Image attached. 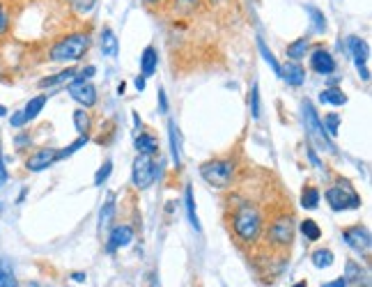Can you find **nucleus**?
Instances as JSON below:
<instances>
[{
    "label": "nucleus",
    "instance_id": "864d4df0",
    "mask_svg": "<svg viewBox=\"0 0 372 287\" xmlns=\"http://www.w3.org/2000/svg\"><path fill=\"white\" fill-rule=\"evenodd\" d=\"M0 209H3V207H0Z\"/></svg>",
    "mask_w": 372,
    "mask_h": 287
},
{
    "label": "nucleus",
    "instance_id": "f257e3e1",
    "mask_svg": "<svg viewBox=\"0 0 372 287\" xmlns=\"http://www.w3.org/2000/svg\"><path fill=\"white\" fill-rule=\"evenodd\" d=\"M262 230H265V218H262V211L258 209V204H253L251 200L237 202V207L232 211L234 237H237L241 244H255L262 237Z\"/></svg>",
    "mask_w": 372,
    "mask_h": 287
},
{
    "label": "nucleus",
    "instance_id": "f03ea898",
    "mask_svg": "<svg viewBox=\"0 0 372 287\" xmlns=\"http://www.w3.org/2000/svg\"><path fill=\"white\" fill-rule=\"evenodd\" d=\"M90 44H92L90 32H83V30L69 32V35L60 37L58 42L51 46L48 60H51V63H60V65H74L85 58V53L90 51Z\"/></svg>",
    "mask_w": 372,
    "mask_h": 287
},
{
    "label": "nucleus",
    "instance_id": "9d476101",
    "mask_svg": "<svg viewBox=\"0 0 372 287\" xmlns=\"http://www.w3.org/2000/svg\"><path fill=\"white\" fill-rule=\"evenodd\" d=\"M347 46L351 51V56H354V63H356V70L361 74L363 81L370 78V70H368V58H370V46L365 39L361 37H349L347 39Z\"/></svg>",
    "mask_w": 372,
    "mask_h": 287
},
{
    "label": "nucleus",
    "instance_id": "412c9836",
    "mask_svg": "<svg viewBox=\"0 0 372 287\" xmlns=\"http://www.w3.org/2000/svg\"><path fill=\"white\" fill-rule=\"evenodd\" d=\"M184 204H186V214H189V223L193 225V230L200 232V221H198V211H196V198H193V189L186 187V193H184Z\"/></svg>",
    "mask_w": 372,
    "mask_h": 287
},
{
    "label": "nucleus",
    "instance_id": "ea45409f",
    "mask_svg": "<svg viewBox=\"0 0 372 287\" xmlns=\"http://www.w3.org/2000/svg\"><path fill=\"white\" fill-rule=\"evenodd\" d=\"M10 125L14 127V129H21V127H25L28 125V120H25V115H23V111H19V113H14L12 118H10Z\"/></svg>",
    "mask_w": 372,
    "mask_h": 287
},
{
    "label": "nucleus",
    "instance_id": "603ef678",
    "mask_svg": "<svg viewBox=\"0 0 372 287\" xmlns=\"http://www.w3.org/2000/svg\"><path fill=\"white\" fill-rule=\"evenodd\" d=\"M294 287H306V283H296Z\"/></svg>",
    "mask_w": 372,
    "mask_h": 287
},
{
    "label": "nucleus",
    "instance_id": "1a4fd4ad",
    "mask_svg": "<svg viewBox=\"0 0 372 287\" xmlns=\"http://www.w3.org/2000/svg\"><path fill=\"white\" fill-rule=\"evenodd\" d=\"M342 239H344V244L356 253H368L372 246L370 230L365 228V225H351V228H344Z\"/></svg>",
    "mask_w": 372,
    "mask_h": 287
},
{
    "label": "nucleus",
    "instance_id": "72a5a7b5",
    "mask_svg": "<svg viewBox=\"0 0 372 287\" xmlns=\"http://www.w3.org/2000/svg\"><path fill=\"white\" fill-rule=\"evenodd\" d=\"M322 127H324V131H327V136H338V129H340V115L338 113H329V115H324V120H322Z\"/></svg>",
    "mask_w": 372,
    "mask_h": 287
},
{
    "label": "nucleus",
    "instance_id": "49530a36",
    "mask_svg": "<svg viewBox=\"0 0 372 287\" xmlns=\"http://www.w3.org/2000/svg\"><path fill=\"white\" fill-rule=\"evenodd\" d=\"M324 287H347V280L338 278V280H333V283H329V285H324Z\"/></svg>",
    "mask_w": 372,
    "mask_h": 287
},
{
    "label": "nucleus",
    "instance_id": "bb28decb",
    "mask_svg": "<svg viewBox=\"0 0 372 287\" xmlns=\"http://www.w3.org/2000/svg\"><path fill=\"white\" fill-rule=\"evenodd\" d=\"M0 287H19V280L14 276L12 264L5 257H0Z\"/></svg>",
    "mask_w": 372,
    "mask_h": 287
},
{
    "label": "nucleus",
    "instance_id": "a211bd4d",
    "mask_svg": "<svg viewBox=\"0 0 372 287\" xmlns=\"http://www.w3.org/2000/svg\"><path fill=\"white\" fill-rule=\"evenodd\" d=\"M136 152L138 154H145V156H154L158 152V140H156V136H152L147 131H141L136 136Z\"/></svg>",
    "mask_w": 372,
    "mask_h": 287
},
{
    "label": "nucleus",
    "instance_id": "e433bc0d",
    "mask_svg": "<svg viewBox=\"0 0 372 287\" xmlns=\"http://www.w3.org/2000/svg\"><path fill=\"white\" fill-rule=\"evenodd\" d=\"M10 25H12L10 10H7V5L0 0V37H5L7 32H10Z\"/></svg>",
    "mask_w": 372,
    "mask_h": 287
},
{
    "label": "nucleus",
    "instance_id": "7c9ffc66",
    "mask_svg": "<svg viewBox=\"0 0 372 287\" xmlns=\"http://www.w3.org/2000/svg\"><path fill=\"white\" fill-rule=\"evenodd\" d=\"M301 204L306 209H317V204H320V191L315 187H306L301 193Z\"/></svg>",
    "mask_w": 372,
    "mask_h": 287
},
{
    "label": "nucleus",
    "instance_id": "473e14b6",
    "mask_svg": "<svg viewBox=\"0 0 372 287\" xmlns=\"http://www.w3.org/2000/svg\"><path fill=\"white\" fill-rule=\"evenodd\" d=\"M301 232H303V237H306L308 242H317V239L322 237L320 225H317L313 218H306V221H301Z\"/></svg>",
    "mask_w": 372,
    "mask_h": 287
},
{
    "label": "nucleus",
    "instance_id": "3c124183",
    "mask_svg": "<svg viewBox=\"0 0 372 287\" xmlns=\"http://www.w3.org/2000/svg\"><path fill=\"white\" fill-rule=\"evenodd\" d=\"M5 115H7V108L0 104V118H5Z\"/></svg>",
    "mask_w": 372,
    "mask_h": 287
},
{
    "label": "nucleus",
    "instance_id": "6e6552de",
    "mask_svg": "<svg viewBox=\"0 0 372 287\" xmlns=\"http://www.w3.org/2000/svg\"><path fill=\"white\" fill-rule=\"evenodd\" d=\"M67 92L81 108H92L96 104V99H99L96 97V87L90 83V81H83V78H74L72 83H69Z\"/></svg>",
    "mask_w": 372,
    "mask_h": 287
},
{
    "label": "nucleus",
    "instance_id": "8fccbe9b",
    "mask_svg": "<svg viewBox=\"0 0 372 287\" xmlns=\"http://www.w3.org/2000/svg\"><path fill=\"white\" fill-rule=\"evenodd\" d=\"M124 90H127V85H124V83L117 85V94H124Z\"/></svg>",
    "mask_w": 372,
    "mask_h": 287
},
{
    "label": "nucleus",
    "instance_id": "39448f33",
    "mask_svg": "<svg viewBox=\"0 0 372 287\" xmlns=\"http://www.w3.org/2000/svg\"><path fill=\"white\" fill-rule=\"evenodd\" d=\"M158 173H161V166L152 156L138 154L134 159V166H131V182H134L136 189L145 191L156 182Z\"/></svg>",
    "mask_w": 372,
    "mask_h": 287
},
{
    "label": "nucleus",
    "instance_id": "f8f14e48",
    "mask_svg": "<svg viewBox=\"0 0 372 287\" xmlns=\"http://www.w3.org/2000/svg\"><path fill=\"white\" fill-rule=\"evenodd\" d=\"M335 60L333 56L327 51V49H315L310 53V70L315 74H320V76H329V74L335 72Z\"/></svg>",
    "mask_w": 372,
    "mask_h": 287
},
{
    "label": "nucleus",
    "instance_id": "a18cd8bd",
    "mask_svg": "<svg viewBox=\"0 0 372 287\" xmlns=\"http://www.w3.org/2000/svg\"><path fill=\"white\" fill-rule=\"evenodd\" d=\"M145 81H147V78H143V76H138V78L134 81V85H136V90H138V92H143V90H145Z\"/></svg>",
    "mask_w": 372,
    "mask_h": 287
},
{
    "label": "nucleus",
    "instance_id": "c9c22d12",
    "mask_svg": "<svg viewBox=\"0 0 372 287\" xmlns=\"http://www.w3.org/2000/svg\"><path fill=\"white\" fill-rule=\"evenodd\" d=\"M172 5H175V10L182 12V14H191V12H196L200 5H203V0H172Z\"/></svg>",
    "mask_w": 372,
    "mask_h": 287
},
{
    "label": "nucleus",
    "instance_id": "dca6fc26",
    "mask_svg": "<svg viewBox=\"0 0 372 287\" xmlns=\"http://www.w3.org/2000/svg\"><path fill=\"white\" fill-rule=\"evenodd\" d=\"M76 72L74 67H67V70H62V72H58V74H53V76H44L39 81V87L41 90H46V87H58V85H65V83H72V81L76 78Z\"/></svg>",
    "mask_w": 372,
    "mask_h": 287
},
{
    "label": "nucleus",
    "instance_id": "37998d69",
    "mask_svg": "<svg viewBox=\"0 0 372 287\" xmlns=\"http://www.w3.org/2000/svg\"><path fill=\"white\" fill-rule=\"evenodd\" d=\"M7 182V168H5V161H3V152H0V187Z\"/></svg>",
    "mask_w": 372,
    "mask_h": 287
},
{
    "label": "nucleus",
    "instance_id": "ddd939ff",
    "mask_svg": "<svg viewBox=\"0 0 372 287\" xmlns=\"http://www.w3.org/2000/svg\"><path fill=\"white\" fill-rule=\"evenodd\" d=\"M134 237H136V230L131 228L129 223L115 225V228L110 230V237H108V251L113 253L117 248H127V246L134 242Z\"/></svg>",
    "mask_w": 372,
    "mask_h": 287
},
{
    "label": "nucleus",
    "instance_id": "6ab92c4d",
    "mask_svg": "<svg viewBox=\"0 0 372 287\" xmlns=\"http://www.w3.org/2000/svg\"><path fill=\"white\" fill-rule=\"evenodd\" d=\"M168 138H170L172 163L179 168V166H182V136H179V129H177L175 122H168Z\"/></svg>",
    "mask_w": 372,
    "mask_h": 287
},
{
    "label": "nucleus",
    "instance_id": "4468645a",
    "mask_svg": "<svg viewBox=\"0 0 372 287\" xmlns=\"http://www.w3.org/2000/svg\"><path fill=\"white\" fill-rule=\"evenodd\" d=\"M280 78H285L289 85H294V87H299L306 83V70L299 65V63H294V60H289V63L285 67H280Z\"/></svg>",
    "mask_w": 372,
    "mask_h": 287
},
{
    "label": "nucleus",
    "instance_id": "9b49d317",
    "mask_svg": "<svg viewBox=\"0 0 372 287\" xmlns=\"http://www.w3.org/2000/svg\"><path fill=\"white\" fill-rule=\"evenodd\" d=\"M55 161H58V149L41 147L25 159V170L28 173H41V170H46L48 166H53Z\"/></svg>",
    "mask_w": 372,
    "mask_h": 287
},
{
    "label": "nucleus",
    "instance_id": "09e8293b",
    "mask_svg": "<svg viewBox=\"0 0 372 287\" xmlns=\"http://www.w3.org/2000/svg\"><path fill=\"white\" fill-rule=\"evenodd\" d=\"M145 5H161V3H165V0H143Z\"/></svg>",
    "mask_w": 372,
    "mask_h": 287
},
{
    "label": "nucleus",
    "instance_id": "0eeeda50",
    "mask_svg": "<svg viewBox=\"0 0 372 287\" xmlns=\"http://www.w3.org/2000/svg\"><path fill=\"white\" fill-rule=\"evenodd\" d=\"M327 202L333 211H344V209H358L361 207V195L349 187L347 182H342V187H331L327 189Z\"/></svg>",
    "mask_w": 372,
    "mask_h": 287
},
{
    "label": "nucleus",
    "instance_id": "4c0bfd02",
    "mask_svg": "<svg viewBox=\"0 0 372 287\" xmlns=\"http://www.w3.org/2000/svg\"><path fill=\"white\" fill-rule=\"evenodd\" d=\"M251 115H253V120H260V87H258V83H253V87H251Z\"/></svg>",
    "mask_w": 372,
    "mask_h": 287
},
{
    "label": "nucleus",
    "instance_id": "79ce46f5",
    "mask_svg": "<svg viewBox=\"0 0 372 287\" xmlns=\"http://www.w3.org/2000/svg\"><path fill=\"white\" fill-rule=\"evenodd\" d=\"M158 106H161V113H168V97H165L163 87H158Z\"/></svg>",
    "mask_w": 372,
    "mask_h": 287
},
{
    "label": "nucleus",
    "instance_id": "a19ab883",
    "mask_svg": "<svg viewBox=\"0 0 372 287\" xmlns=\"http://www.w3.org/2000/svg\"><path fill=\"white\" fill-rule=\"evenodd\" d=\"M94 65H87L85 67V70H81L79 74H76V78H83V81H90V78H92L94 76Z\"/></svg>",
    "mask_w": 372,
    "mask_h": 287
},
{
    "label": "nucleus",
    "instance_id": "de8ad7c7",
    "mask_svg": "<svg viewBox=\"0 0 372 287\" xmlns=\"http://www.w3.org/2000/svg\"><path fill=\"white\" fill-rule=\"evenodd\" d=\"M72 278L76 280V283H83V280H85V273H81V271H79V273H74Z\"/></svg>",
    "mask_w": 372,
    "mask_h": 287
},
{
    "label": "nucleus",
    "instance_id": "393cba45",
    "mask_svg": "<svg viewBox=\"0 0 372 287\" xmlns=\"http://www.w3.org/2000/svg\"><path fill=\"white\" fill-rule=\"evenodd\" d=\"M46 94H37V97H32L30 101L25 104V108H23V115H25V120L30 122V120H34L37 115L41 113V108L46 106Z\"/></svg>",
    "mask_w": 372,
    "mask_h": 287
},
{
    "label": "nucleus",
    "instance_id": "b1692460",
    "mask_svg": "<svg viewBox=\"0 0 372 287\" xmlns=\"http://www.w3.org/2000/svg\"><path fill=\"white\" fill-rule=\"evenodd\" d=\"M74 127L81 136H87V131L92 129V118H90L87 108H79V111H74Z\"/></svg>",
    "mask_w": 372,
    "mask_h": 287
},
{
    "label": "nucleus",
    "instance_id": "2f4dec72",
    "mask_svg": "<svg viewBox=\"0 0 372 287\" xmlns=\"http://www.w3.org/2000/svg\"><path fill=\"white\" fill-rule=\"evenodd\" d=\"M313 264L317 266V269H329L331 264H333V253H331L329 248H320L313 253Z\"/></svg>",
    "mask_w": 372,
    "mask_h": 287
},
{
    "label": "nucleus",
    "instance_id": "c03bdc74",
    "mask_svg": "<svg viewBox=\"0 0 372 287\" xmlns=\"http://www.w3.org/2000/svg\"><path fill=\"white\" fill-rule=\"evenodd\" d=\"M308 159H310V163H313L315 168H322V161L317 159V154H315V149H308Z\"/></svg>",
    "mask_w": 372,
    "mask_h": 287
},
{
    "label": "nucleus",
    "instance_id": "f704fd0d",
    "mask_svg": "<svg viewBox=\"0 0 372 287\" xmlns=\"http://www.w3.org/2000/svg\"><path fill=\"white\" fill-rule=\"evenodd\" d=\"M85 145H87V136H79V138H76L69 147L60 149V152H58V159H67V156H72L74 152H79V149H81V147H85Z\"/></svg>",
    "mask_w": 372,
    "mask_h": 287
},
{
    "label": "nucleus",
    "instance_id": "423d86ee",
    "mask_svg": "<svg viewBox=\"0 0 372 287\" xmlns=\"http://www.w3.org/2000/svg\"><path fill=\"white\" fill-rule=\"evenodd\" d=\"M301 106H303V122H306V131H308V136H310V140H315L317 145H320L322 149H327V152L335 154V147H333V142L329 140L327 131H324V127H322V120L317 118V111H315V106L310 104L308 99L303 101Z\"/></svg>",
    "mask_w": 372,
    "mask_h": 287
},
{
    "label": "nucleus",
    "instance_id": "20e7f679",
    "mask_svg": "<svg viewBox=\"0 0 372 287\" xmlns=\"http://www.w3.org/2000/svg\"><path fill=\"white\" fill-rule=\"evenodd\" d=\"M269 246H273L276 251H287L292 246L294 239V218L292 214H278L273 216L271 225L267 228Z\"/></svg>",
    "mask_w": 372,
    "mask_h": 287
},
{
    "label": "nucleus",
    "instance_id": "4be33fe9",
    "mask_svg": "<svg viewBox=\"0 0 372 287\" xmlns=\"http://www.w3.org/2000/svg\"><path fill=\"white\" fill-rule=\"evenodd\" d=\"M320 101L322 104H331V106H344L347 104V94L338 87H327L324 92H320Z\"/></svg>",
    "mask_w": 372,
    "mask_h": 287
},
{
    "label": "nucleus",
    "instance_id": "7ed1b4c3",
    "mask_svg": "<svg viewBox=\"0 0 372 287\" xmlns=\"http://www.w3.org/2000/svg\"><path fill=\"white\" fill-rule=\"evenodd\" d=\"M234 161L232 159H211L200 166L203 180L214 189H227L234 180Z\"/></svg>",
    "mask_w": 372,
    "mask_h": 287
},
{
    "label": "nucleus",
    "instance_id": "a878e982",
    "mask_svg": "<svg viewBox=\"0 0 372 287\" xmlns=\"http://www.w3.org/2000/svg\"><path fill=\"white\" fill-rule=\"evenodd\" d=\"M67 5L76 17H90L96 8V0H67Z\"/></svg>",
    "mask_w": 372,
    "mask_h": 287
},
{
    "label": "nucleus",
    "instance_id": "aec40b11",
    "mask_svg": "<svg viewBox=\"0 0 372 287\" xmlns=\"http://www.w3.org/2000/svg\"><path fill=\"white\" fill-rule=\"evenodd\" d=\"M308 49H310V39H308V37L294 39L292 44H287V58H289V60H294V63H299V60L306 58Z\"/></svg>",
    "mask_w": 372,
    "mask_h": 287
},
{
    "label": "nucleus",
    "instance_id": "f3484780",
    "mask_svg": "<svg viewBox=\"0 0 372 287\" xmlns=\"http://www.w3.org/2000/svg\"><path fill=\"white\" fill-rule=\"evenodd\" d=\"M156 67H158V53H156V49H154V46H145V51H143V56H141V76L143 78L154 76Z\"/></svg>",
    "mask_w": 372,
    "mask_h": 287
},
{
    "label": "nucleus",
    "instance_id": "cd10ccee",
    "mask_svg": "<svg viewBox=\"0 0 372 287\" xmlns=\"http://www.w3.org/2000/svg\"><path fill=\"white\" fill-rule=\"evenodd\" d=\"M113 218H115V198L110 195L106 202H103V207L99 211V228H108L110 223H113Z\"/></svg>",
    "mask_w": 372,
    "mask_h": 287
},
{
    "label": "nucleus",
    "instance_id": "c85d7f7f",
    "mask_svg": "<svg viewBox=\"0 0 372 287\" xmlns=\"http://www.w3.org/2000/svg\"><path fill=\"white\" fill-rule=\"evenodd\" d=\"M258 49H260V53H262V58H265V63L273 70V74H278V76H280V65H278V60H276V56L271 53V49H269V46L265 44V39H260V37H258Z\"/></svg>",
    "mask_w": 372,
    "mask_h": 287
},
{
    "label": "nucleus",
    "instance_id": "c756f323",
    "mask_svg": "<svg viewBox=\"0 0 372 287\" xmlns=\"http://www.w3.org/2000/svg\"><path fill=\"white\" fill-rule=\"evenodd\" d=\"M363 276H365V271L354 262V259H349L347 266H344V280H347V283H354V285H361Z\"/></svg>",
    "mask_w": 372,
    "mask_h": 287
},
{
    "label": "nucleus",
    "instance_id": "5701e85b",
    "mask_svg": "<svg viewBox=\"0 0 372 287\" xmlns=\"http://www.w3.org/2000/svg\"><path fill=\"white\" fill-rule=\"evenodd\" d=\"M306 12L310 14V21H313V30L317 35H324L327 32V17H324V12L315 8V5H306Z\"/></svg>",
    "mask_w": 372,
    "mask_h": 287
},
{
    "label": "nucleus",
    "instance_id": "58836bf2",
    "mask_svg": "<svg viewBox=\"0 0 372 287\" xmlns=\"http://www.w3.org/2000/svg\"><path fill=\"white\" fill-rule=\"evenodd\" d=\"M110 173H113V161L108 159L99 170H96V175H94V184H96V187H101V184L110 177Z\"/></svg>",
    "mask_w": 372,
    "mask_h": 287
},
{
    "label": "nucleus",
    "instance_id": "2eb2a0df",
    "mask_svg": "<svg viewBox=\"0 0 372 287\" xmlns=\"http://www.w3.org/2000/svg\"><path fill=\"white\" fill-rule=\"evenodd\" d=\"M99 44H101V53L108 58H117L120 53V39H117L115 30L113 28H101V35H99Z\"/></svg>",
    "mask_w": 372,
    "mask_h": 287
}]
</instances>
